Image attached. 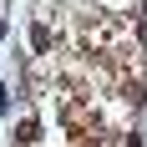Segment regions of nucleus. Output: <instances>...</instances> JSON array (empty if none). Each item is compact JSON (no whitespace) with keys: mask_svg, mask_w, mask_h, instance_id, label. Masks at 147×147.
Listing matches in <instances>:
<instances>
[{"mask_svg":"<svg viewBox=\"0 0 147 147\" xmlns=\"http://www.w3.org/2000/svg\"><path fill=\"white\" fill-rule=\"evenodd\" d=\"M15 137H20V142H36V137H41V127H36V122H20V132H15Z\"/></svg>","mask_w":147,"mask_h":147,"instance_id":"f03ea898","label":"nucleus"},{"mask_svg":"<svg viewBox=\"0 0 147 147\" xmlns=\"http://www.w3.org/2000/svg\"><path fill=\"white\" fill-rule=\"evenodd\" d=\"M137 36H142V46H147V20H142V26H137Z\"/></svg>","mask_w":147,"mask_h":147,"instance_id":"7ed1b4c3","label":"nucleus"},{"mask_svg":"<svg viewBox=\"0 0 147 147\" xmlns=\"http://www.w3.org/2000/svg\"><path fill=\"white\" fill-rule=\"evenodd\" d=\"M5 30H10V26H5V20H0V41H5Z\"/></svg>","mask_w":147,"mask_h":147,"instance_id":"20e7f679","label":"nucleus"},{"mask_svg":"<svg viewBox=\"0 0 147 147\" xmlns=\"http://www.w3.org/2000/svg\"><path fill=\"white\" fill-rule=\"evenodd\" d=\"M30 46H36V56H46V51H51V30H46V26H30Z\"/></svg>","mask_w":147,"mask_h":147,"instance_id":"f257e3e1","label":"nucleus"}]
</instances>
